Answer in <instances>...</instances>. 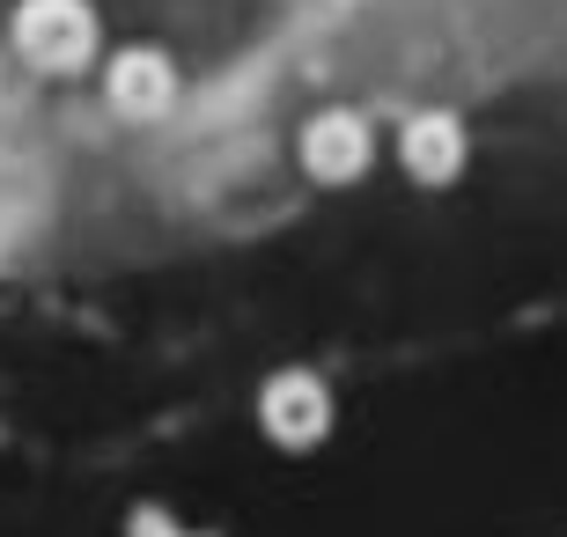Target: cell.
Segmentation results:
<instances>
[{
  "label": "cell",
  "instance_id": "cell-1",
  "mask_svg": "<svg viewBox=\"0 0 567 537\" xmlns=\"http://www.w3.org/2000/svg\"><path fill=\"white\" fill-rule=\"evenodd\" d=\"M480 8L508 0H0V74L82 82L126 125H155L280 66L413 60Z\"/></svg>",
  "mask_w": 567,
  "mask_h": 537
}]
</instances>
